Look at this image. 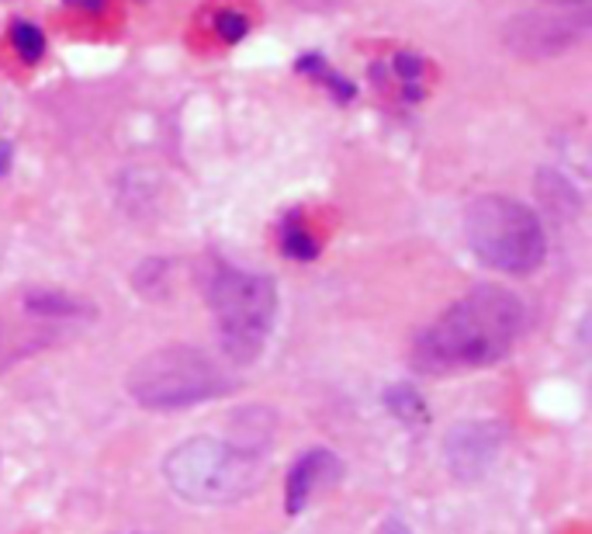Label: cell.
<instances>
[{
	"mask_svg": "<svg viewBox=\"0 0 592 534\" xmlns=\"http://www.w3.org/2000/svg\"><path fill=\"white\" fill-rule=\"evenodd\" d=\"M423 70H426V66H423V60H420V56H413V53H399V56H395V73H399L402 81H405V97H409V101H416V97L423 94V91H416V87H413V84H420Z\"/></svg>",
	"mask_w": 592,
	"mask_h": 534,
	"instance_id": "7c38bea8",
	"label": "cell"
},
{
	"mask_svg": "<svg viewBox=\"0 0 592 534\" xmlns=\"http://www.w3.org/2000/svg\"><path fill=\"white\" fill-rule=\"evenodd\" d=\"M70 8H84V11H105V0H66Z\"/></svg>",
	"mask_w": 592,
	"mask_h": 534,
	"instance_id": "e0dca14e",
	"label": "cell"
},
{
	"mask_svg": "<svg viewBox=\"0 0 592 534\" xmlns=\"http://www.w3.org/2000/svg\"><path fill=\"white\" fill-rule=\"evenodd\" d=\"M11 157H14L11 143H0V177H4V174L11 170Z\"/></svg>",
	"mask_w": 592,
	"mask_h": 534,
	"instance_id": "2e32d148",
	"label": "cell"
},
{
	"mask_svg": "<svg viewBox=\"0 0 592 534\" xmlns=\"http://www.w3.org/2000/svg\"><path fill=\"white\" fill-rule=\"evenodd\" d=\"M302 70H313V73H319L323 81L332 87V94H337V97H347V101L353 97V87H350V81H343V76H337V73H332V70H329V66H326L319 56H316V60H313V56H305V60H302Z\"/></svg>",
	"mask_w": 592,
	"mask_h": 534,
	"instance_id": "5bb4252c",
	"label": "cell"
},
{
	"mask_svg": "<svg viewBox=\"0 0 592 534\" xmlns=\"http://www.w3.org/2000/svg\"><path fill=\"white\" fill-rule=\"evenodd\" d=\"M215 32L222 42H240L250 32V21L240 11H219L215 14Z\"/></svg>",
	"mask_w": 592,
	"mask_h": 534,
	"instance_id": "4fadbf2b",
	"label": "cell"
},
{
	"mask_svg": "<svg viewBox=\"0 0 592 534\" xmlns=\"http://www.w3.org/2000/svg\"><path fill=\"white\" fill-rule=\"evenodd\" d=\"M585 21L582 18H551V14H524L506 24V42L517 49L520 56H558L561 49L582 39Z\"/></svg>",
	"mask_w": 592,
	"mask_h": 534,
	"instance_id": "52a82bcc",
	"label": "cell"
},
{
	"mask_svg": "<svg viewBox=\"0 0 592 534\" xmlns=\"http://www.w3.org/2000/svg\"><path fill=\"white\" fill-rule=\"evenodd\" d=\"M381 402H384V410L402 423H426L430 420L426 399L420 396L416 386H409V381H395V386L384 389Z\"/></svg>",
	"mask_w": 592,
	"mask_h": 534,
	"instance_id": "9c48e42d",
	"label": "cell"
},
{
	"mask_svg": "<svg viewBox=\"0 0 592 534\" xmlns=\"http://www.w3.org/2000/svg\"><path fill=\"white\" fill-rule=\"evenodd\" d=\"M503 427L493 420H468L451 427V434L444 438V458L454 479L461 482H478L488 469L496 465V458L503 451Z\"/></svg>",
	"mask_w": 592,
	"mask_h": 534,
	"instance_id": "8992f818",
	"label": "cell"
},
{
	"mask_svg": "<svg viewBox=\"0 0 592 534\" xmlns=\"http://www.w3.org/2000/svg\"><path fill=\"white\" fill-rule=\"evenodd\" d=\"M554 4H585V0H554Z\"/></svg>",
	"mask_w": 592,
	"mask_h": 534,
	"instance_id": "ac0fdd59",
	"label": "cell"
},
{
	"mask_svg": "<svg viewBox=\"0 0 592 534\" xmlns=\"http://www.w3.org/2000/svg\"><path fill=\"white\" fill-rule=\"evenodd\" d=\"M11 39H14L18 56H21L24 63H39V60H42L45 42H42V32L35 29V24H29V21H14Z\"/></svg>",
	"mask_w": 592,
	"mask_h": 534,
	"instance_id": "8fae6325",
	"label": "cell"
},
{
	"mask_svg": "<svg viewBox=\"0 0 592 534\" xmlns=\"http://www.w3.org/2000/svg\"><path fill=\"white\" fill-rule=\"evenodd\" d=\"M527 326L520 295L499 285H482L461 295L436 316L413 344V368L423 375H461L493 368L517 347Z\"/></svg>",
	"mask_w": 592,
	"mask_h": 534,
	"instance_id": "6da1fadb",
	"label": "cell"
},
{
	"mask_svg": "<svg viewBox=\"0 0 592 534\" xmlns=\"http://www.w3.org/2000/svg\"><path fill=\"white\" fill-rule=\"evenodd\" d=\"M343 462L337 451L329 448H308L295 458V465L288 469L285 479V511L288 517H298L308 503H313L323 490H329L332 482H340Z\"/></svg>",
	"mask_w": 592,
	"mask_h": 534,
	"instance_id": "ba28073f",
	"label": "cell"
},
{
	"mask_svg": "<svg viewBox=\"0 0 592 534\" xmlns=\"http://www.w3.org/2000/svg\"><path fill=\"white\" fill-rule=\"evenodd\" d=\"M267 475V444L261 438H212L180 441L163 458L167 486L194 506H233L261 490Z\"/></svg>",
	"mask_w": 592,
	"mask_h": 534,
	"instance_id": "7a4b0ae2",
	"label": "cell"
},
{
	"mask_svg": "<svg viewBox=\"0 0 592 534\" xmlns=\"http://www.w3.org/2000/svg\"><path fill=\"white\" fill-rule=\"evenodd\" d=\"M204 292H209L225 358H233L236 365L261 358L277 316V289L271 278L222 264L209 274Z\"/></svg>",
	"mask_w": 592,
	"mask_h": 534,
	"instance_id": "277c9868",
	"label": "cell"
},
{
	"mask_svg": "<svg viewBox=\"0 0 592 534\" xmlns=\"http://www.w3.org/2000/svg\"><path fill=\"white\" fill-rule=\"evenodd\" d=\"M125 389L142 410L173 413L198 402L222 399L233 389L225 368L191 344H167L139 358L125 378Z\"/></svg>",
	"mask_w": 592,
	"mask_h": 534,
	"instance_id": "3957f363",
	"label": "cell"
},
{
	"mask_svg": "<svg viewBox=\"0 0 592 534\" xmlns=\"http://www.w3.org/2000/svg\"><path fill=\"white\" fill-rule=\"evenodd\" d=\"M378 534H413V531H409V524H405L402 517H389V521L381 524Z\"/></svg>",
	"mask_w": 592,
	"mask_h": 534,
	"instance_id": "9a60e30c",
	"label": "cell"
},
{
	"mask_svg": "<svg viewBox=\"0 0 592 534\" xmlns=\"http://www.w3.org/2000/svg\"><path fill=\"white\" fill-rule=\"evenodd\" d=\"M281 250L295 261H316L319 258V240L298 222V216H292L285 222V229H281Z\"/></svg>",
	"mask_w": 592,
	"mask_h": 534,
	"instance_id": "30bf717a",
	"label": "cell"
},
{
	"mask_svg": "<svg viewBox=\"0 0 592 534\" xmlns=\"http://www.w3.org/2000/svg\"><path fill=\"white\" fill-rule=\"evenodd\" d=\"M465 237L475 258L503 274H533L548 258L537 212L506 195H482L465 209Z\"/></svg>",
	"mask_w": 592,
	"mask_h": 534,
	"instance_id": "5b68a950",
	"label": "cell"
}]
</instances>
